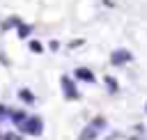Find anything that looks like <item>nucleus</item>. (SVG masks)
I'll list each match as a JSON object with an SVG mask.
<instances>
[{"mask_svg": "<svg viewBox=\"0 0 147 140\" xmlns=\"http://www.w3.org/2000/svg\"><path fill=\"white\" fill-rule=\"evenodd\" d=\"M94 138H96V129H92V124H90V126L80 133V140H94Z\"/></svg>", "mask_w": 147, "mask_h": 140, "instance_id": "39448f33", "label": "nucleus"}, {"mask_svg": "<svg viewBox=\"0 0 147 140\" xmlns=\"http://www.w3.org/2000/svg\"><path fill=\"white\" fill-rule=\"evenodd\" d=\"M5 115H7V110H5V106H0V119H2Z\"/></svg>", "mask_w": 147, "mask_h": 140, "instance_id": "1a4fd4ad", "label": "nucleus"}, {"mask_svg": "<svg viewBox=\"0 0 147 140\" xmlns=\"http://www.w3.org/2000/svg\"><path fill=\"white\" fill-rule=\"evenodd\" d=\"M21 129L25 131V133H32V135H37V133H41V119H25L23 124H21Z\"/></svg>", "mask_w": 147, "mask_h": 140, "instance_id": "f257e3e1", "label": "nucleus"}, {"mask_svg": "<svg viewBox=\"0 0 147 140\" xmlns=\"http://www.w3.org/2000/svg\"><path fill=\"white\" fill-rule=\"evenodd\" d=\"M76 76H78L80 80H87V83H90V80H94V73H92L90 69H76Z\"/></svg>", "mask_w": 147, "mask_h": 140, "instance_id": "20e7f679", "label": "nucleus"}, {"mask_svg": "<svg viewBox=\"0 0 147 140\" xmlns=\"http://www.w3.org/2000/svg\"><path fill=\"white\" fill-rule=\"evenodd\" d=\"M129 60H131V53H126V50H115L113 53V64H124Z\"/></svg>", "mask_w": 147, "mask_h": 140, "instance_id": "7ed1b4c3", "label": "nucleus"}, {"mask_svg": "<svg viewBox=\"0 0 147 140\" xmlns=\"http://www.w3.org/2000/svg\"><path fill=\"white\" fill-rule=\"evenodd\" d=\"M30 48H32V50H37V53H39V50H41V44H39V41H32V44H30Z\"/></svg>", "mask_w": 147, "mask_h": 140, "instance_id": "6e6552de", "label": "nucleus"}, {"mask_svg": "<svg viewBox=\"0 0 147 140\" xmlns=\"http://www.w3.org/2000/svg\"><path fill=\"white\" fill-rule=\"evenodd\" d=\"M21 96H23L25 101H34V96H32V94H30L28 90H21Z\"/></svg>", "mask_w": 147, "mask_h": 140, "instance_id": "0eeeda50", "label": "nucleus"}, {"mask_svg": "<svg viewBox=\"0 0 147 140\" xmlns=\"http://www.w3.org/2000/svg\"><path fill=\"white\" fill-rule=\"evenodd\" d=\"M106 85H108V90H110V92H115V90H117V83H115V80H113L110 76L106 78Z\"/></svg>", "mask_w": 147, "mask_h": 140, "instance_id": "423d86ee", "label": "nucleus"}, {"mask_svg": "<svg viewBox=\"0 0 147 140\" xmlns=\"http://www.w3.org/2000/svg\"><path fill=\"white\" fill-rule=\"evenodd\" d=\"M62 87H64V94L69 96V99H76L78 96V92H76V87H74V83L67 78V76H62Z\"/></svg>", "mask_w": 147, "mask_h": 140, "instance_id": "f03ea898", "label": "nucleus"}]
</instances>
